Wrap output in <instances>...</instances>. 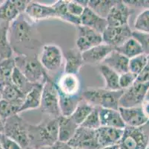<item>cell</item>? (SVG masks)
Wrapping results in <instances>:
<instances>
[{
	"label": "cell",
	"mask_w": 149,
	"mask_h": 149,
	"mask_svg": "<svg viewBox=\"0 0 149 149\" xmlns=\"http://www.w3.org/2000/svg\"><path fill=\"white\" fill-rule=\"evenodd\" d=\"M12 50L17 55H40L43 47L36 23L22 13L10 23L8 32Z\"/></svg>",
	"instance_id": "6da1fadb"
},
{
	"label": "cell",
	"mask_w": 149,
	"mask_h": 149,
	"mask_svg": "<svg viewBox=\"0 0 149 149\" xmlns=\"http://www.w3.org/2000/svg\"><path fill=\"white\" fill-rule=\"evenodd\" d=\"M29 149H42L50 147L58 141V119L47 118L38 125L29 126Z\"/></svg>",
	"instance_id": "7a4b0ae2"
},
{
	"label": "cell",
	"mask_w": 149,
	"mask_h": 149,
	"mask_svg": "<svg viewBox=\"0 0 149 149\" xmlns=\"http://www.w3.org/2000/svg\"><path fill=\"white\" fill-rule=\"evenodd\" d=\"M13 58L15 66L33 84L43 85L49 78L39 60V56L17 55Z\"/></svg>",
	"instance_id": "3957f363"
},
{
	"label": "cell",
	"mask_w": 149,
	"mask_h": 149,
	"mask_svg": "<svg viewBox=\"0 0 149 149\" xmlns=\"http://www.w3.org/2000/svg\"><path fill=\"white\" fill-rule=\"evenodd\" d=\"M124 90H108L105 89H90L82 93V98L93 107L118 110L119 102Z\"/></svg>",
	"instance_id": "277c9868"
},
{
	"label": "cell",
	"mask_w": 149,
	"mask_h": 149,
	"mask_svg": "<svg viewBox=\"0 0 149 149\" xmlns=\"http://www.w3.org/2000/svg\"><path fill=\"white\" fill-rule=\"evenodd\" d=\"M30 124L19 114L13 115L5 121L4 134L18 143L23 149H29Z\"/></svg>",
	"instance_id": "5b68a950"
},
{
	"label": "cell",
	"mask_w": 149,
	"mask_h": 149,
	"mask_svg": "<svg viewBox=\"0 0 149 149\" xmlns=\"http://www.w3.org/2000/svg\"><path fill=\"white\" fill-rule=\"evenodd\" d=\"M40 108L42 113L47 118L59 119L62 117L59 108V95L54 79L51 76L43 84Z\"/></svg>",
	"instance_id": "8992f818"
},
{
	"label": "cell",
	"mask_w": 149,
	"mask_h": 149,
	"mask_svg": "<svg viewBox=\"0 0 149 149\" xmlns=\"http://www.w3.org/2000/svg\"><path fill=\"white\" fill-rule=\"evenodd\" d=\"M148 139L149 135L143 127L126 126L123 131L120 147L121 149H145L148 146Z\"/></svg>",
	"instance_id": "52a82bcc"
},
{
	"label": "cell",
	"mask_w": 149,
	"mask_h": 149,
	"mask_svg": "<svg viewBox=\"0 0 149 149\" xmlns=\"http://www.w3.org/2000/svg\"><path fill=\"white\" fill-rule=\"evenodd\" d=\"M148 87L149 81L145 83L135 81L131 87L124 90L119 102V107L131 108L141 106L145 101Z\"/></svg>",
	"instance_id": "ba28073f"
},
{
	"label": "cell",
	"mask_w": 149,
	"mask_h": 149,
	"mask_svg": "<svg viewBox=\"0 0 149 149\" xmlns=\"http://www.w3.org/2000/svg\"><path fill=\"white\" fill-rule=\"evenodd\" d=\"M39 60L49 75L50 72H56L59 70L63 62V54L56 45L45 44L39 55Z\"/></svg>",
	"instance_id": "9c48e42d"
},
{
	"label": "cell",
	"mask_w": 149,
	"mask_h": 149,
	"mask_svg": "<svg viewBox=\"0 0 149 149\" xmlns=\"http://www.w3.org/2000/svg\"><path fill=\"white\" fill-rule=\"evenodd\" d=\"M68 144L74 149H101L96 131L79 126Z\"/></svg>",
	"instance_id": "30bf717a"
},
{
	"label": "cell",
	"mask_w": 149,
	"mask_h": 149,
	"mask_svg": "<svg viewBox=\"0 0 149 149\" xmlns=\"http://www.w3.org/2000/svg\"><path fill=\"white\" fill-rule=\"evenodd\" d=\"M76 28L77 34L76 47L82 53L103 43L101 34L94 30L81 25L76 26Z\"/></svg>",
	"instance_id": "8fae6325"
},
{
	"label": "cell",
	"mask_w": 149,
	"mask_h": 149,
	"mask_svg": "<svg viewBox=\"0 0 149 149\" xmlns=\"http://www.w3.org/2000/svg\"><path fill=\"white\" fill-rule=\"evenodd\" d=\"M102 42L114 49L122 46L132 37V30L129 24L120 27H107L102 34Z\"/></svg>",
	"instance_id": "7c38bea8"
},
{
	"label": "cell",
	"mask_w": 149,
	"mask_h": 149,
	"mask_svg": "<svg viewBox=\"0 0 149 149\" xmlns=\"http://www.w3.org/2000/svg\"><path fill=\"white\" fill-rule=\"evenodd\" d=\"M58 93L67 96H75L80 93V81L77 75L63 72L54 81Z\"/></svg>",
	"instance_id": "4fadbf2b"
},
{
	"label": "cell",
	"mask_w": 149,
	"mask_h": 149,
	"mask_svg": "<svg viewBox=\"0 0 149 149\" xmlns=\"http://www.w3.org/2000/svg\"><path fill=\"white\" fill-rule=\"evenodd\" d=\"M131 8L123 1H116L110 11L106 20L108 27H120L128 25L129 17L131 15Z\"/></svg>",
	"instance_id": "5bb4252c"
},
{
	"label": "cell",
	"mask_w": 149,
	"mask_h": 149,
	"mask_svg": "<svg viewBox=\"0 0 149 149\" xmlns=\"http://www.w3.org/2000/svg\"><path fill=\"white\" fill-rule=\"evenodd\" d=\"M25 15L35 23L49 18H56V13L52 5H46L37 2H31L25 11Z\"/></svg>",
	"instance_id": "9a60e30c"
},
{
	"label": "cell",
	"mask_w": 149,
	"mask_h": 149,
	"mask_svg": "<svg viewBox=\"0 0 149 149\" xmlns=\"http://www.w3.org/2000/svg\"><path fill=\"white\" fill-rule=\"evenodd\" d=\"M118 110L126 126L141 128L149 121L148 119L143 113L141 106L131 108L119 107Z\"/></svg>",
	"instance_id": "2e32d148"
},
{
	"label": "cell",
	"mask_w": 149,
	"mask_h": 149,
	"mask_svg": "<svg viewBox=\"0 0 149 149\" xmlns=\"http://www.w3.org/2000/svg\"><path fill=\"white\" fill-rule=\"evenodd\" d=\"M124 129L109 128V127H100L96 130L98 143L100 147H108V146L120 145V143L123 135Z\"/></svg>",
	"instance_id": "e0dca14e"
},
{
	"label": "cell",
	"mask_w": 149,
	"mask_h": 149,
	"mask_svg": "<svg viewBox=\"0 0 149 149\" xmlns=\"http://www.w3.org/2000/svg\"><path fill=\"white\" fill-rule=\"evenodd\" d=\"M114 49L113 47L104 43L94 46L82 53L84 63L85 64H89L91 66L100 65L108 57V54Z\"/></svg>",
	"instance_id": "ac0fdd59"
},
{
	"label": "cell",
	"mask_w": 149,
	"mask_h": 149,
	"mask_svg": "<svg viewBox=\"0 0 149 149\" xmlns=\"http://www.w3.org/2000/svg\"><path fill=\"white\" fill-rule=\"evenodd\" d=\"M80 23L81 25L91 28L101 35L108 27L106 19L100 17L88 7L84 9L83 13L81 15Z\"/></svg>",
	"instance_id": "d6986e66"
},
{
	"label": "cell",
	"mask_w": 149,
	"mask_h": 149,
	"mask_svg": "<svg viewBox=\"0 0 149 149\" xmlns=\"http://www.w3.org/2000/svg\"><path fill=\"white\" fill-rule=\"evenodd\" d=\"M65 73L78 75L81 68L85 64L82 57V53L77 47L67 50L65 52Z\"/></svg>",
	"instance_id": "ffe728a7"
},
{
	"label": "cell",
	"mask_w": 149,
	"mask_h": 149,
	"mask_svg": "<svg viewBox=\"0 0 149 149\" xmlns=\"http://www.w3.org/2000/svg\"><path fill=\"white\" fill-rule=\"evenodd\" d=\"M101 64L107 66L119 75L129 72V59L115 49L108 54Z\"/></svg>",
	"instance_id": "44dd1931"
},
{
	"label": "cell",
	"mask_w": 149,
	"mask_h": 149,
	"mask_svg": "<svg viewBox=\"0 0 149 149\" xmlns=\"http://www.w3.org/2000/svg\"><path fill=\"white\" fill-rule=\"evenodd\" d=\"M101 127L124 129L126 125L123 121L119 110L99 107Z\"/></svg>",
	"instance_id": "7402d4cb"
},
{
	"label": "cell",
	"mask_w": 149,
	"mask_h": 149,
	"mask_svg": "<svg viewBox=\"0 0 149 149\" xmlns=\"http://www.w3.org/2000/svg\"><path fill=\"white\" fill-rule=\"evenodd\" d=\"M10 23L0 20V61L13 57V50L8 37Z\"/></svg>",
	"instance_id": "603a6c76"
},
{
	"label": "cell",
	"mask_w": 149,
	"mask_h": 149,
	"mask_svg": "<svg viewBox=\"0 0 149 149\" xmlns=\"http://www.w3.org/2000/svg\"><path fill=\"white\" fill-rule=\"evenodd\" d=\"M58 124H59L58 141L68 143L75 134L79 126L71 119L70 117H60L58 119Z\"/></svg>",
	"instance_id": "cb8c5ba5"
},
{
	"label": "cell",
	"mask_w": 149,
	"mask_h": 149,
	"mask_svg": "<svg viewBox=\"0 0 149 149\" xmlns=\"http://www.w3.org/2000/svg\"><path fill=\"white\" fill-rule=\"evenodd\" d=\"M42 87L43 85L42 84H36L31 89V91L26 94L24 102L20 107L19 113L40 107Z\"/></svg>",
	"instance_id": "d4e9b609"
},
{
	"label": "cell",
	"mask_w": 149,
	"mask_h": 149,
	"mask_svg": "<svg viewBox=\"0 0 149 149\" xmlns=\"http://www.w3.org/2000/svg\"><path fill=\"white\" fill-rule=\"evenodd\" d=\"M59 99V108L62 117H70L77 108L79 101L82 99V93L75 96H67L58 93Z\"/></svg>",
	"instance_id": "484cf974"
},
{
	"label": "cell",
	"mask_w": 149,
	"mask_h": 149,
	"mask_svg": "<svg viewBox=\"0 0 149 149\" xmlns=\"http://www.w3.org/2000/svg\"><path fill=\"white\" fill-rule=\"evenodd\" d=\"M98 69L100 71L101 76L105 80V90H120L119 86V78L120 75L116 73L115 71L108 67L107 66L100 64L98 66Z\"/></svg>",
	"instance_id": "4316f807"
},
{
	"label": "cell",
	"mask_w": 149,
	"mask_h": 149,
	"mask_svg": "<svg viewBox=\"0 0 149 149\" xmlns=\"http://www.w3.org/2000/svg\"><path fill=\"white\" fill-rule=\"evenodd\" d=\"M0 93L2 94V99L19 107L22 105L26 95L22 93L17 87H15L12 83L4 87Z\"/></svg>",
	"instance_id": "83f0119b"
},
{
	"label": "cell",
	"mask_w": 149,
	"mask_h": 149,
	"mask_svg": "<svg viewBox=\"0 0 149 149\" xmlns=\"http://www.w3.org/2000/svg\"><path fill=\"white\" fill-rule=\"evenodd\" d=\"M15 68L14 58L0 61V92L7 85L11 84V76Z\"/></svg>",
	"instance_id": "f1b7e54d"
},
{
	"label": "cell",
	"mask_w": 149,
	"mask_h": 149,
	"mask_svg": "<svg viewBox=\"0 0 149 149\" xmlns=\"http://www.w3.org/2000/svg\"><path fill=\"white\" fill-rule=\"evenodd\" d=\"M52 6L56 11V18L74 25L75 26H78L81 25L80 17L73 16L68 13L66 8V1L59 0L52 5Z\"/></svg>",
	"instance_id": "f546056e"
},
{
	"label": "cell",
	"mask_w": 149,
	"mask_h": 149,
	"mask_svg": "<svg viewBox=\"0 0 149 149\" xmlns=\"http://www.w3.org/2000/svg\"><path fill=\"white\" fill-rule=\"evenodd\" d=\"M115 50L128 57L129 60L133 57L139 55V54H143V49L140 46V45L139 44V43L136 40L134 39L133 37L128 40L122 46L116 48Z\"/></svg>",
	"instance_id": "4dcf8cb0"
},
{
	"label": "cell",
	"mask_w": 149,
	"mask_h": 149,
	"mask_svg": "<svg viewBox=\"0 0 149 149\" xmlns=\"http://www.w3.org/2000/svg\"><path fill=\"white\" fill-rule=\"evenodd\" d=\"M116 2L115 0H88V7L100 17L106 19Z\"/></svg>",
	"instance_id": "1f68e13d"
},
{
	"label": "cell",
	"mask_w": 149,
	"mask_h": 149,
	"mask_svg": "<svg viewBox=\"0 0 149 149\" xmlns=\"http://www.w3.org/2000/svg\"><path fill=\"white\" fill-rule=\"evenodd\" d=\"M93 108L94 107L93 106H91L87 102H85L82 98L77 105L76 110L70 117L79 127L85 121V119L87 118L88 116L91 113Z\"/></svg>",
	"instance_id": "d6a6232c"
},
{
	"label": "cell",
	"mask_w": 149,
	"mask_h": 149,
	"mask_svg": "<svg viewBox=\"0 0 149 149\" xmlns=\"http://www.w3.org/2000/svg\"><path fill=\"white\" fill-rule=\"evenodd\" d=\"M20 15L13 0H7L0 5V20L12 23Z\"/></svg>",
	"instance_id": "836d02e7"
},
{
	"label": "cell",
	"mask_w": 149,
	"mask_h": 149,
	"mask_svg": "<svg viewBox=\"0 0 149 149\" xmlns=\"http://www.w3.org/2000/svg\"><path fill=\"white\" fill-rule=\"evenodd\" d=\"M11 82L15 87H17L22 93L25 95L31 91L34 85H36L31 83L16 66L12 72Z\"/></svg>",
	"instance_id": "e575fe53"
},
{
	"label": "cell",
	"mask_w": 149,
	"mask_h": 149,
	"mask_svg": "<svg viewBox=\"0 0 149 149\" xmlns=\"http://www.w3.org/2000/svg\"><path fill=\"white\" fill-rule=\"evenodd\" d=\"M134 31L149 33V9H145L139 13L135 19Z\"/></svg>",
	"instance_id": "d590c367"
},
{
	"label": "cell",
	"mask_w": 149,
	"mask_h": 149,
	"mask_svg": "<svg viewBox=\"0 0 149 149\" xmlns=\"http://www.w3.org/2000/svg\"><path fill=\"white\" fill-rule=\"evenodd\" d=\"M148 61V56L145 54H139L136 57H133L129 60V72L138 76Z\"/></svg>",
	"instance_id": "8d00e7d4"
},
{
	"label": "cell",
	"mask_w": 149,
	"mask_h": 149,
	"mask_svg": "<svg viewBox=\"0 0 149 149\" xmlns=\"http://www.w3.org/2000/svg\"><path fill=\"white\" fill-rule=\"evenodd\" d=\"M80 127L93 130V131H96L101 127L100 115H99V107H94L91 113L85 119Z\"/></svg>",
	"instance_id": "74e56055"
},
{
	"label": "cell",
	"mask_w": 149,
	"mask_h": 149,
	"mask_svg": "<svg viewBox=\"0 0 149 149\" xmlns=\"http://www.w3.org/2000/svg\"><path fill=\"white\" fill-rule=\"evenodd\" d=\"M20 107L7 102L4 99L0 100V117L5 121L13 115L19 113Z\"/></svg>",
	"instance_id": "f35d334b"
},
{
	"label": "cell",
	"mask_w": 149,
	"mask_h": 149,
	"mask_svg": "<svg viewBox=\"0 0 149 149\" xmlns=\"http://www.w3.org/2000/svg\"><path fill=\"white\" fill-rule=\"evenodd\" d=\"M132 37L137 41L143 49V54L149 55V33L132 31Z\"/></svg>",
	"instance_id": "ab89813d"
},
{
	"label": "cell",
	"mask_w": 149,
	"mask_h": 149,
	"mask_svg": "<svg viewBox=\"0 0 149 149\" xmlns=\"http://www.w3.org/2000/svg\"><path fill=\"white\" fill-rule=\"evenodd\" d=\"M136 78H137V76L135 74L131 73V72H125V73L120 75L119 86H120V90H125L131 87L136 81Z\"/></svg>",
	"instance_id": "60d3db41"
},
{
	"label": "cell",
	"mask_w": 149,
	"mask_h": 149,
	"mask_svg": "<svg viewBox=\"0 0 149 149\" xmlns=\"http://www.w3.org/2000/svg\"><path fill=\"white\" fill-rule=\"evenodd\" d=\"M66 8L69 13L78 17H80L85 8L77 3L76 1H66Z\"/></svg>",
	"instance_id": "b9f144b4"
},
{
	"label": "cell",
	"mask_w": 149,
	"mask_h": 149,
	"mask_svg": "<svg viewBox=\"0 0 149 149\" xmlns=\"http://www.w3.org/2000/svg\"><path fill=\"white\" fill-rule=\"evenodd\" d=\"M0 143L3 149H23L18 143L5 136L4 133H0Z\"/></svg>",
	"instance_id": "7bdbcfd3"
},
{
	"label": "cell",
	"mask_w": 149,
	"mask_h": 149,
	"mask_svg": "<svg viewBox=\"0 0 149 149\" xmlns=\"http://www.w3.org/2000/svg\"><path fill=\"white\" fill-rule=\"evenodd\" d=\"M149 81V55L148 56V61L143 71L137 76L136 82L145 83Z\"/></svg>",
	"instance_id": "ee69618b"
},
{
	"label": "cell",
	"mask_w": 149,
	"mask_h": 149,
	"mask_svg": "<svg viewBox=\"0 0 149 149\" xmlns=\"http://www.w3.org/2000/svg\"><path fill=\"white\" fill-rule=\"evenodd\" d=\"M15 6L17 7V10L19 11L20 14L25 13L27 7L31 1H27V0H13Z\"/></svg>",
	"instance_id": "f6af8a7d"
},
{
	"label": "cell",
	"mask_w": 149,
	"mask_h": 149,
	"mask_svg": "<svg viewBox=\"0 0 149 149\" xmlns=\"http://www.w3.org/2000/svg\"><path fill=\"white\" fill-rule=\"evenodd\" d=\"M42 149H72V148L70 147L68 143L57 141L55 144L53 145Z\"/></svg>",
	"instance_id": "bcb514c9"
},
{
	"label": "cell",
	"mask_w": 149,
	"mask_h": 149,
	"mask_svg": "<svg viewBox=\"0 0 149 149\" xmlns=\"http://www.w3.org/2000/svg\"><path fill=\"white\" fill-rule=\"evenodd\" d=\"M142 110H143L144 115L149 119V102L148 101H144L141 105Z\"/></svg>",
	"instance_id": "7dc6e473"
},
{
	"label": "cell",
	"mask_w": 149,
	"mask_h": 149,
	"mask_svg": "<svg viewBox=\"0 0 149 149\" xmlns=\"http://www.w3.org/2000/svg\"><path fill=\"white\" fill-rule=\"evenodd\" d=\"M4 128H5V121L0 117V133H4Z\"/></svg>",
	"instance_id": "c3c4849f"
},
{
	"label": "cell",
	"mask_w": 149,
	"mask_h": 149,
	"mask_svg": "<svg viewBox=\"0 0 149 149\" xmlns=\"http://www.w3.org/2000/svg\"><path fill=\"white\" fill-rule=\"evenodd\" d=\"M142 8H145V9H149V0H143Z\"/></svg>",
	"instance_id": "681fc988"
},
{
	"label": "cell",
	"mask_w": 149,
	"mask_h": 149,
	"mask_svg": "<svg viewBox=\"0 0 149 149\" xmlns=\"http://www.w3.org/2000/svg\"><path fill=\"white\" fill-rule=\"evenodd\" d=\"M145 101H148L149 102V87L147 90V93H146V98H145Z\"/></svg>",
	"instance_id": "f907efd6"
},
{
	"label": "cell",
	"mask_w": 149,
	"mask_h": 149,
	"mask_svg": "<svg viewBox=\"0 0 149 149\" xmlns=\"http://www.w3.org/2000/svg\"><path fill=\"white\" fill-rule=\"evenodd\" d=\"M0 149H3V148H2V145H1V143H0Z\"/></svg>",
	"instance_id": "816d5d0a"
},
{
	"label": "cell",
	"mask_w": 149,
	"mask_h": 149,
	"mask_svg": "<svg viewBox=\"0 0 149 149\" xmlns=\"http://www.w3.org/2000/svg\"><path fill=\"white\" fill-rule=\"evenodd\" d=\"M2 99V94H1V93H0V100Z\"/></svg>",
	"instance_id": "f5cc1de1"
},
{
	"label": "cell",
	"mask_w": 149,
	"mask_h": 149,
	"mask_svg": "<svg viewBox=\"0 0 149 149\" xmlns=\"http://www.w3.org/2000/svg\"><path fill=\"white\" fill-rule=\"evenodd\" d=\"M145 149H149V147H147L146 148H145Z\"/></svg>",
	"instance_id": "db71d44e"
},
{
	"label": "cell",
	"mask_w": 149,
	"mask_h": 149,
	"mask_svg": "<svg viewBox=\"0 0 149 149\" xmlns=\"http://www.w3.org/2000/svg\"><path fill=\"white\" fill-rule=\"evenodd\" d=\"M148 147H149V139H148Z\"/></svg>",
	"instance_id": "11a10c76"
},
{
	"label": "cell",
	"mask_w": 149,
	"mask_h": 149,
	"mask_svg": "<svg viewBox=\"0 0 149 149\" xmlns=\"http://www.w3.org/2000/svg\"><path fill=\"white\" fill-rule=\"evenodd\" d=\"M120 149H121V148H120Z\"/></svg>",
	"instance_id": "9f6ffc18"
}]
</instances>
